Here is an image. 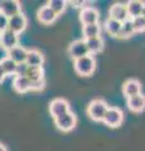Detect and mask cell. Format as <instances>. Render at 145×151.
<instances>
[{"mask_svg": "<svg viewBox=\"0 0 145 151\" xmlns=\"http://www.w3.org/2000/svg\"><path fill=\"white\" fill-rule=\"evenodd\" d=\"M25 77L32 83L30 91H42L44 88L45 82H44V73L42 67H29L28 65Z\"/></svg>", "mask_w": 145, "mask_h": 151, "instance_id": "cell-1", "label": "cell"}, {"mask_svg": "<svg viewBox=\"0 0 145 151\" xmlns=\"http://www.w3.org/2000/svg\"><path fill=\"white\" fill-rule=\"evenodd\" d=\"M107 110H109L107 103L104 100L97 98V100H93V101L90 102V105H88V107H87V115L91 120L99 122V121L104 120Z\"/></svg>", "mask_w": 145, "mask_h": 151, "instance_id": "cell-2", "label": "cell"}, {"mask_svg": "<svg viewBox=\"0 0 145 151\" xmlns=\"http://www.w3.org/2000/svg\"><path fill=\"white\" fill-rule=\"evenodd\" d=\"M95 68H96V60L93 58V55L91 54L74 60V70L79 76H83V77L91 76L93 73V70H95Z\"/></svg>", "mask_w": 145, "mask_h": 151, "instance_id": "cell-3", "label": "cell"}, {"mask_svg": "<svg viewBox=\"0 0 145 151\" xmlns=\"http://www.w3.org/2000/svg\"><path fill=\"white\" fill-rule=\"evenodd\" d=\"M54 124L57 126V129L63 131V132H69L74 129V126L77 124V119L74 116V113H72L69 111L66 115H62L54 119Z\"/></svg>", "mask_w": 145, "mask_h": 151, "instance_id": "cell-4", "label": "cell"}, {"mask_svg": "<svg viewBox=\"0 0 145 151\" xmlns=\"http://www.w3.org/2000/svg\"><path fill=\"white\" fill-rule=\"evenodd\" d=\"M123 119H124V113L123 111L120 110L118 107H109V110H107L106 115L104 117V121L106 126L109 127H118L121 125V122H123Z\"/></svg>", "mask_w": 145, "mask_h": 151, "instance_id": "cell-5", "label": "cell"}, {"mask_svg": "<svg viewBox=\"0 0 145 151\" xmlns=\"http://www.w3.org/2000/svg\"><path fill=\"white\" fill-rule=\"evenodd\" d=\"M100 20V13L97 9L92 6H86L82 8V10L79 12V22L82 23V25H88V24H96Z\"/></svg>", "mask_w": 145, "mask_h": 151, "instance_id": "cell-6", "label": "cell"}, {"mask_svg": "<svg viewBox=\"0 0 145 151\" xmlns=\"http://www.w3.org/2000/svg\"><path fill=\"white\" fill-rule=\"evenodd\" d=\"M69 112V103L63 98H56L49 103V113L53 119Z\"/></svg>", "mask_w": 145, "mask_h": 151, "instance_id": "cell-7", "label": "cell"}, {"mask_svg": "<svg viewBox=\"0 0 145 151\" xmlns=\"http://www.w3.org/2000/svg\"><path fill=\"white\" fill-rule=\"evenodd\" d=\"M68 52H69V55H71L74 60L90 54L88 53L85 39H77V40L72 42L71 45H69V48H68Z\"/></svg>", "mask_w": 145, "mask_h": 151, "instance_id": "cell-8", "label": "cell"}, {"mask_svg": "<svg viewBox=\"0 0 145 151\" xmlns=\"http://www.w3.org/2000/svg\"><path fill=\"white\" fill-rule=\"evenodd\" d=\"M18 43H19V34H17V33L9 29L0 33V47L5 48L6 50L17 47Z\"/></svg>", "mask_w": 145, "mask_h": 151, "instance_id": "cell-9", "label": "cell"}, {"mask_svg": "<svg viewBox=\"0 0 145 151\" xmlns=\"http://www.w3.org/2000/svg\"><path fill=\"white\" fill-rule=\"evenodd\" d=\"M27 24H28V22H27L25 15L23 13H19V14H17V15L9 18L8 29L17 33V34H19V33H22L27 28Z\"/></svg>", "mask_w": 145, "mask_h": 151, "instance_id": "cell-10", "label": "cell"}, {"mask_svg": "<svg viewBox=\"0 0 145 151\" xmlns=\"http://www.w3.org/2000/svg\"><path fill=\"white\" fill-rule=\"evenodd\" d=\"M109 18L114 19V20H118L120 23H124L125 20L130 19L129 15H128V10H126V5H124V4H119V3L111 5L110 10H109Z\"/></svg>", "mask_w": 145, "mask_h": 151, "instance_id": "cell-11", "label": "cell"}, {"mask_svg": "<svg viewBox=\"0 0 145 151\" xmlns=\"http://www.w3.org/2000/svg\"><path fill=\"white\" fill-rule=\"evenodd\" d=\"M22 5L19 1H15V0H5V1H1V6H0V13H3L5 17L12 18L17 14L22 13Z\"/></svg>", "mask_w": 145, "mask_h": 151, "instance_id": "cell-12", "label": "cell"}, {"mask_svg": "<svg viewBox=\"0 0 145 151\" xmlns=\"http://www.w3.org/2000/svg\"><path fill=\"white\" fill-rule=\"evenodd\" d=\"M123 93L126 98L136 96V94L141 93V83L138 79L130 78L123 84Z\"/></svg>", "mask_w": 145, "mask_h": 151, "instance_id": "cell-13", "label": "cell"}, {"mask_svg": "<svg viewBox=\"0 0 145 151\" xmlns=\"http://www.w3.org/2000/svg\"><path fill=\"white\" fill-rule=\"evenodd\" d=\"M128 108L131 112L140 113L145 110V96L144 94H136V96L128 98Z\"/></svg>", "mask_w": 145, "mask_h": 151, "instance_id": "cell-14", "label": "cell"}, {"mask_svg": "<svg viewBox=\"0 0 145 151\" xmlns=\"http://www.w3.org/2000/svg\"><path fill=\"white\" fill-rule=\"evenodd\" d=\"M27 65L29 67H42L44 63V55L37 49H30L27 53V59H25Z\"/></svg>", "mask_w": 145, "mask_h": 151, "instance_id": "cell-15", "label": "cell"}, {"mask_svg": "<svg viewBox=\"0 0 145 151\" xmlns=\"http://www.w3.org/2000/svg\"><path fill=\"white\" fill-rule=\"evenodd\" d=\"M37 17H38V20L40 23H43V24H52L57 19V15L53 13V10L48 5H43L42 8H39Z\"/></svg>", "mask_w": 145, "mask_h": 151, "instance_id": "cell-16", "label": "cell"}, {"mask_svg": "<svg viewBox=\"0 0 145 151\" xmlns=\"http://www.w3.org/2000/svg\"><path fill=\"white\" fill-rule=\"evenodd\" d=\"M27 53H28L27 49H24L20 45H17V47H14V48L8 50V57L12 60H14L17 64H20V63H25Z\"/></svg>", "mask_w": 145, "mask_h": 151, "instance_id": "cell-17", "label": "cell"}, {"mask_svg": "<svg viewBox=\"0 0 145 151\" xmlns=\"http://www.w3.org/2000/svg\"><path fill=\"white\" fill-rule=\"evenodd\" d=\"M13 86H14V88H15L17 92L25 93L28 91H30L32 83H30L29 79L25 77V76H15L14 82H13Z\"/></svg>", "mask_w": 145, "mask_h": 151, "instance_id": "cell-18", "label": "cell"}, {"mask_svg": "<svg viewBox=\"0 0 145 151\" xmlns=\"http://www.w3.org/2000/svg\"><path fill=\"white\" fill-rule=\"evenodd\" d=\"M144 9V1H138V0H133L126 4V10H128V15L130 19L138 18L141 15Z\"/></svg>", "mask_w": 145, "mask_h": 151, "instance_id": "cell-19", "label": "cell"}, {"mask_svg": "<svg viewBox=\"0 0 145 151\" xmlns=\"http://www.w3.org/2000/svg\"><path fill=\"white\" fill-rule=\"evenodd\" d=\"M85 42H86L88 53H90L91 55L96 54V53H100V52L104 49V39H102L101 37L91 38V39H85Z\"/></svg>", "mask_w": 145, "mask_h": 151, "instance_id": "cell-20", "label": "cell"}, {"mask_svg": "<svg viewBox=\"0 0 145 151\" xmlns=\"http://www.w3.org/2000/svg\"><path fill=\"white\" fill-rule=\"evenodd\" d=\"M82 34H83V38H85V39H91V38L101 37V25L99 23H96V24L83 25Z\"/></svg>", "mask_w": 145, "mask_h": 151, "instance_id": "cell-21", "label": "cell"}, {"mask_svg": "<svg viewBox=\"0 0 145 151\" xmlns=\"http://www.w3.org/2000/svg\"><path fill=\"white\" fill-rule=\"evenodd\" d=\"M0 65H1L5 76H13L17 72V65L18 64L14 62V60H12L9 57H5V58H3L1 60H0Z\"/></svg>", "mask_w": 145, "mask_h": 151, "instance_id": "cell-22", "label": "cell"}, {"mask_svg": "<svg viewBox=\"0 0 145 151\" xmlns=\"http://www.w3.org/2000/svg\"><path fill=\"white\" fill-rule=\"evenodd\" d=\"M105 28L107 33L112 37H118L119 33L121 30V23L118 22V20H114V19H107L106 23H105Z\"/></svg>", "mask_w": 145, "mask_h": 151, "instance_id": "cell-23", "label": "cell"}, {"mask_svg": "<svg viewBox=\"0 0 145 151\" xmlns=\"http://www.w3.org/2000/svg\"><path fill=\"white\" fill-rule=\"evenodd\" d=\"M135 33L131 19H128L124 23H121V30L119 33V38H130Z\"/></svg>", "mask_w": 145, "mask_h": 151, "instance_id": "cell-24", "label": "cell"}, {"mask_svg": "<svg viewBox=\"0 0 145 151\" xmlns=\"http://www.w3.org/2000/svg\"><path fill=\"white\" fill-rule=\"evenodd\" d=\"M47 5L52 9L53 13L58 17L59 14H62L64 12V9L67 6V1H64V0H50Z\"/></svg>", "mask_w": 145, "mask_h": 151, "instance_id": "cell-25", "label": "cell"}, {"mask_svg": "<svg viewBox=\"0 0 145 151\" xmlns=\"http://www.w3.org/2000/svg\"><path fill=\"white\" fill-rule=\"evenodd\" d=\"M133 22V27H134V30L135 32H144L145 30V18L144 17H138V18H134L131 19Z\"/></svg>", "mask_w": 145, "mask_h": 151, "instance_id": "cell-26", "label": "cell"}, {"mask_svg": "<svg viewBox=\"0 0 145 151\" xmlns=\"http://www.w3.org/2000/svg\"><path fill=\"white\" fill-rule=\"evenodd\" d=\"M8 20L9 18L4 15L3 13H0V33H3L4 30L8 29Z\"/></svg>", "mask_w": 145, "mask_h": 151, "instance_id": "cell-27", "label": "cell"}, {"mask_svg": "<svg viewBox=\"0 0 145 151\" xmlns=\"http://www.w3.org/2000/svg\"><path fill=\"white\" fill-rule=\"evenodd\" d=\"M27 69H28L27 63H20V64H18V65H17V72H15V76H25Z\"/></svg>", "mask_w": 145, "mask_h": 151, "instance_id": "cell-28", "label": "cell"}, {"mask_svg": "<svg viewBox=\"0 0 145 151\" xmlns=\"http://www.w3.org/2000/svg\"><path fill=\"white\" fill-rule=\"evenodd\" d=\"M69 4H71L72 6H74V8H81L85 3H83V1H73V0H71V1H69Z\"/></svg>", "mask_w": 145, "mask_h": 151, "instance_id": "cell-29", "label": "cell"}, {"mask_svg": "<svg viewBox=\"0 0 145 151\" xmlns=\"http://www.w3.org/2000/svg\"><path fill=\"white\" fill-rule=\"evenodd\" d=\"M5 77H6V76H5V73H4V70H3V68H1V65H0V83L4 81V78H5Z\"/></svg>", "mask_w": 145, "mask_h": 151, "instance_id": "cell-30", "label": "cell"}, {"mask_svg": "<svg viewBox=\"0 0 145 151\" xmlns=\"http://www.w3.org/2000/svg\"><path fill=\"white\" fill-rule=\"evenodd\" d=\"M0 151H6V147L3 144H0Z\"/></svg>", "mask_w": 145, "mask_h": 151, "instance_id": "cell-31", "label": "cell"}, {"mask_svg": "<svg viewBox=\"0 0 145 151\" xmlns=\"http://www.w3.org/2000/svg\"><path fill=\"white\" fill-rule=\"evenodd\" d=\"M141 17L145 18V3H144V9H143V13H141Z\"/></svg>", "mask_w": 145, "mask_h": 151, "instance_id": "cell-32", "label": "cell"}, {"mask_svg": "<svg viewBox=\"0 0 145 151\" xmlns=\"http://www.w3.org/2000/svg\"><path fill=\"white\" fill-rule=\"evenodd\" d=\"M0 6H1V1H0Z\"/></svg>", "mask_w": 145, "mask_h": 151, "instance_id": "cell-33", "label": "cell"}]
</instances>
